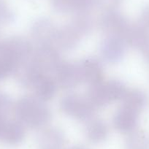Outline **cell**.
<instances>
[{
  "label": "cell",
  "instance_id": "1",
  "mask_svg": "<svg viewBox=\"0 0 149 149\" xmlns=\"http://www.w3.org/2000/svg\"><path fill=\"white\" fill-rule=\"evenodd\" d=\"M15 115L20 121L30 128L46 125L51 118V113L44 102L32 97H24L17 102Z\"/></svg>",
  "mask_w": 149,
  "mask_h": 149
},
{
  "label": "cell",
  "instance_id": "2",
  "mask_svg": "<svg viewBox=\"0 0 149 149\" xmlns=\"http://www.w3.org/2000/svg\"><path fill=\"white\" fill-rule=\"evenodd\" d=\"M60 106L64 113L80 121L91 119L95 110L86 98L77 94H68L63 97Z\"/></svg>",
  "mask_w": 149,
  "mask_h": 149
},
{
  "label": "cell",
  "instance_id": "3",
  "mask_svg": "<svg viewBox=\"0 0 149 149\" xmlns=\"http://www.w3.org/2000/svg\"><path fill=\"white\" fill-rule=\"evenodd\" d=\"M32 60L40 72L45 74H54L62 61L57 50L51 45L38 46L34 51Z\"/></svg>",
  "mask_w": 149,
  "mask_h": 149
},
{
  "label": "cell",
  "instance_id": "4",
  "mask_svg": "<svg viewBox=\"0 0 149 149\" xmlns=\"http://www.w3.org/2000/svg\"><path fill=\"white\" fill-rule=\"evenodd\" d=\"M130 25L126 17L117 10L105 12L100 20L102 30L110 37H119L124 39Z\"/></svg>",
  "mask_w": 149,
  "mask_h": 149
},
{
  "label": "cell",
  "instance_id": "5",
  "mask_svg": "<svg viewBox=\"0 0 149 149\" xmlns=\"http://www.w3.org/2000/svg\"><path fill=\"white\" fill-rule=\"evenodd\" d=\"M54 74L56 82L64 89H71L82 82L78 64L62 61Z\"/></svg>",
  "mask_w": 149,
  "mask_h": 149
},
{
  "label": "cell",
  "instance_id": "6",
  "mask_svg": "<svg viewBox=\"0 0 149 149\" xmlns=\"http://www.w3.org/2000/svg\"><path fill=\"white\" fill-rule=\"evenodd\" d=\"M127 43L119 37L107 36L100 45V54L103 59L110 64L118 63L124 58Z\"/></svg>",
  "mask_w": 149,
  "mask_h": 149
},
{
  "label": "cell",
  "instance_id": "7",
  "mask_svg": "<svg viewBox=\"0 0 149 149\" xmlns=\"http://www.w3.org/2000/svg\"><path fill=\"white\" fill-rule=\"evenodd\" d=\"M56 30L57 28L51 20L48 18H40L32 24L31 37L38 46L51 45L54 42Z\"/></svg>",
  "mask_w": 149,
  "mask_h": 149
},
{
  "label": "cell",
  "instance_id": "8",
  "mask_svg": "<svg viewBox=\"0 0 149 149\" xmlns=\"http://www.w3.org/2000/svg\"><path fill=\"white\" fill-rule=\"evenodd\" d=\"M81 81L89 86L102 82L104 70L102 63L94 57L84 58L78 64Z\"/></svg>",
  "mask_w": 149,
  "mask_h": 149
},
{
  "label": "cell",
  "instance_id": "9",
  "mask_svg": "<svg viewBox=\"0 0 149 149\" xmlns=\"http://www.w3.org/2000/svg\"><path fill=\"white\" fill-rule=\"evenodd\" d=\"M82 37L78 30L69 23L61 28H57L54 43L58 49L69 51L74 49L79 44Z\"/></svg>",
  "mask_w": 149,
  "mask_h": 149
},
{
  "label": "cell",
  "instance_id": "10",
  "mask_svg": "<svg viewBox=\"0 0 149 149\" xmlns=\"http://www.w3.org/2000/svg\"><path fill=\"white\" fill-rule=\"evenodd\" d=\"M6 42H8L16 61V67L19 64L31 59L34 54V50L32 45L26 38L15 36L7 40Z\"/></svg>",
  "mask_w": 149,
  "mask_h": 149
},
{
  "label": "cell",
  "instance_id": "11",
  "mask_svg": "<svg viewBox=\"0 0 149 149\" xmlns=\"http://www.w3.org/2000/svg\"><path fill=\"white\" fill-rule=\"evenodd\" d=\"M56 11L61 13L89 12L96 5L97 0H51Z\"/></svg>",
  "mask_w": 149,
  "mask_h": 149
},
{
  "label": "cell",
  "instance_id": "12",
  "mask_svg": "<svg viewBox=\"0 0 149 149\" xmlns=\"http://www.w3.org/2000/svg\"><path fill=\"white\" fill-rule=\"evenodd\" d=\"M138 123V113L122 107L116 113L113 118V125L118 131L124 133H131L134 131Z\"/></svg>",
  "mask_w": 149,
  "mask_h": 149
},
{
  "label": "cell",
  "instance_id": "13",
  "mask_svg": "<svg viewBox=\"0 0 149 149\" xmlns=\"http://www.w3.org/2000/svg\"><path fill=\"white\" fill-rule=\"evenodd\" d=\"M38 142L41 149H61L65 143V137L58 128L50 127L41 132Z\"/></svg>",
  "mask_w": 149,
  "mask_h": 149
},
{
  "label": "cell",
  "instance_id": "14",
  "mask_svg": "<svg viewBox=\"0 0 149 149\" xmlns=\"http://www.w3.org/2000/svg\"><path fill=\"white\" fill-rule=\"evenodd\" d=\"M13 74H15L17 81L21 85L27 87L33 86L34 81L42 73L37 69L31 58L29 61L17 66Z\"/></svg>",
  "mask_w": 149,
  "mask_h": 149
},
{
  "label": "cell",
  "instance_id": "15",
  "mask_svg": "<svg viewBox=\"0 0 149 149\" xmlns=\"http://www.w3.org/2000/svg\"><path fill=\"white\" fill-rule=\"evenodd\" d=\"M34 87L37 98L42 101H48L54 97L56 91V82L48 74L40 75L34 81Z\"/></svg>",
  "mask_w": 149,
  "mask_h": 149
},
{
  "label": "cell",
  "instance_id": "16",
  "mask_svg": "<svg viewBox=\"0 0 149 149\" xmlns=\"http://www.w3.org/2000/svg\"><path fill=\"white\" fill-rule=\"evenodd\" d=\"M15 68L16 61L8 42H0V81L13 74Z\"/></svg>",
  "mask_w": 149,
  "mask_h": 149
},
{
  "label": "cell",
  "instance_id": "17",
  "mask_svg": "<svg viewBox=\"0 0 149 149\" xmlns=\"http://www.w3.org/2000/svg\"><path fill=\"white\" fill-rule=\"evenodd\" d=\"M148 37V30L146 29L141 24H130L127 32L124 34V40L127 45L140 50Z\"/></svg>",
  "mask_w": 149,
  "mask_h": 149
},
{
  "label": "cell",
  "instance_id": "18",
  "mask_svg": "<svg viewBox=\"0 0 149 149\" xmlns=\"http://www.w3.org/2000/svg\"><path fill=\"white\" fill-rule=\"evenodd\" d=\"M108 128L102 120H89L86 128V136L88 140L94 144L104 142L108 136Z\"/></svg>",
  "mask_w": 149,
  "mask_h": 149
},
{
  "label": "cell",
  "instance_id": "19",
  "mask_svg": "<svg viewBox=\"0 0 149 149\" xmlns=\"http://www.w3.org/2000/svg\"><path fill=\"white\" fill-rule=\"evenodd\" d=\"M24 137L25 131L21 123L8 120L1 140L10 146H16L22 143Z\"/></svg>",
  "mask_w": 149,
  "mask_h": 149
},
{
  "label": "cell",
  "instance_id": "20",
  "mask_svg": "<svg viewBox=\"0 0 149 149\" xmlns=\"http://www.w3.org/2000/svg\"><path fill=\"white\" fill-rule=\"evenodd\" d=\"M89 86L86 99L94 108L103 107L110 102L105 84L101 82Z\"/></svg>",
  "mask_w": 149,
  "mask_h": 149
},
{
  "label": "cell",
  "instance_id": "21",
  "mask_svg": "<svg viewBox=\"0 0 149 149\" xmlns=\"http://www.w3.org/2000/svg\"><path fill=\"white\" fill-rule=\"evenodd\" d=\"M123 100V107L139 113L143 110L147 104V97L140 89L127 91Z\"/></svg>",
  "mask_w": 149,
  "mask_h": 149
},
{
  "label": "cell",
  "instance_id": "22",
  "mask_svg": "<svg viewBox=\"0 0 149 149\" xmlns=\"http://www.w3.org/2000/svg\"><path fill=\"white\" fill-rule=\"evenodd\" d=\"M70 24L76 29L83 37H84L89 34L92 30L94 27V20L90 15L89 12L75 13Z\"/></svg>",
  "mask_w": 149,
  "mask_h": 149
},
{
  "label": "cell",
  "instance_id": "23",
  "mask_svg": "<svg viewBox=\"0 0 149 149\" xmlns=\"http://www.w3.org/2000/svg\"><path fill=\"white\" fill-rule=\"evenodd\" d=\"M125 149H149V133L146 131H133L125 141Z\"/></svg>",
  "mask_w": 149,
  "mask_h": 149
},
{
  "label": "cell",
  "instance_id": "24",
  "mask_svg": "<svg viewBox=\"0 0 149 149\" xmlns=\"http://www.w3.org/2000/svg\"><path fill=\"white\" fill-rule=\"evenodd\" d=\"M106 90L110 102L121 100L127 94L126 85L118 80H111L105 84Z\"/></svg>",
  "mask_w": 149,
  "mask_h": 149
},
{
  "label": "cell",
  "instance_id": "25",
  "mask_svg": "<svg viewBox=\"0 0 149 149\" xmlns=\"http://www.w3.org/2000/svg\"><path fill=\"white\" fill-rule=\"evenodd\" d=\"M13 20V13L8 8L2 0H0V24L12 22Z\"/></svg>",
  "mask_w": 149,
  "mask_h": 149
},
{
  "label": "cell",
  "instance_id": "26",
  "mask_svg": "<svg viewBox=\"0 0 149 149\" xmlns=\"http://www.w3.org/2000/svg\"><path fill=\"white\" fill-rule=\"evenodd\" d=\"M122 1L123 0H97V5L105 12H107L117 10L122 3Z\"/></svg>",
  "mask_w": 149,
  "mask_h": 149
},
{
  "label": "cell",
  "instance_id": "27",
  "mask_svg": "<svg viewBox=\"0 0 149 149\" xmlns=\"http://www.w3.org/2000/svg\"><path fill=\"white\" fill-rule=\"evenodd\" d=\"M12 106L10 98L4 93L0 91V116H6Z\"/></svg>",
  "mask_w": 149,
  "mask_h": 149
},
{
  "label": "cell",
  "instance_id": "28",
  "mask_svg": "<svg viewBox=\"0 0 149 149\" xmlns=\"http://www.w3.org/2000/svg\"><path fill=\"white\" fill-rule=\"evenodd\" d=\"M140 24L149 31V5L144 7L140 14Z\"/></svg>",
  "mask_w": 149,
  "mask_h": 149
},
{
  "label": "cell",
  "instance_id": "29",
  "mask_svg": "<svg viewBox=\"0 0 149 149\" xmlns=\"http://www.w3.org/2000/svg\"><path fill=\"white\" fill-rule=\"evenodd\" d=\"M140 51L143 54V58L148 63H149V37L145 42L144 45H143V47L140 48Z\"/></svg>",
  "mask_w": 149,
  "mask_h": 149
},
{
  "label": "cell",
  "instance_id": "30",
  "mask_svg": "<svg viewBox=\"0 0 149 149\" xmlns=\"http://www.w3.org/2000/svg\"><path fill=\"white\" fill-rule=\"evenodd\" d=\"M7 119L6 116H0V140H2V134H3L4 130H5V125L7 124Z\"/></svg>",
  "mask_w": 149,
  "mask_h": 149
},
{
  "label": "cell",
  "instance_id": "31",
  "mask_svg": "<svg viewBox=\"0 0 149 149\" xmlns=\"http://www.w3.org/2000/svg\"><path fill=\"white\" fill-rule=\"evenodd\" d=\"M70 149H86V148H85L83 147V146H73V147H72Z\"/></svg>",
  "mask_w": 149,
  "mask_h": 149
}]
</instances>
